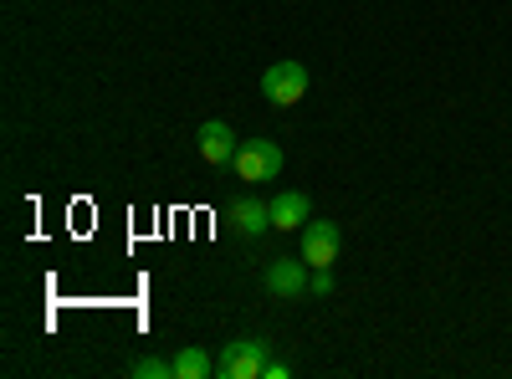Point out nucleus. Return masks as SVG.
<instances>
[{"mask_svg": "<svg viewBox=\"0 0 512 379\" xmlns=\"http://www.w3.org/2000/svg\"><path fill=\"white\" fill-rule=\"evenodd\" d=\"M262 98L272 108H292V103H303L308 98V67L303 62H272L262 72Z\"/></svg>", "mask_w": 512, "mask_h": 379, "instance_id": "f257e3e1", "label": "nucleus"}, {"mask_svg": "<svg viewBox=\"0 0 512 379\" xmlns=\"http://www.w3.org/2000/svg\"><path fill=\"white\" fill-rule=\"evenodd\" d=\"M231 170H236L246 185H267V180L282 175V149H277L272 139H246V144L236 149V164H231Z\"/></svg>", "mask_w": 512, "mask_h": 379, "instance_id": "f03ea898", "label": "nucleus"}, {"mask_svg": "<svg viewBox=\"0 0 512 379\" xmlns=\"http://www.w3.org/2000/svg\"><path fill=\"white\" fill-rule=\"evenodd\" d=\"M272 344L267 339H236V344H226V354L216 359V374L221 379H262V369H267V354Z\"/></svg>", "mask_w": 512, "mask_h": 379, "instance_id": "7ed1b4c3", "label": "nucleus"}, {"mask_svg": "<svg viewBox=\"0 0 512 379\" xmlns=\"http://www.w3.org/2000/svg\"><path fill=\"white\" fill-rule=\"evenodd\" d=\"M195 149H200V159L210 164V170H231L236 164V129L231 123H221V118H210V123H200V134H195Z\"/></svg>", "mask_w": 512, "mask_h": 379, "instance_id": "20e7f679", "label": "nucleus"}, {"mask_svg": "<svg viewBox=\"0 0 512 379\" xmlns=\"http://www.w3.org/2000/svg\"><path fill=\"white\" fill-rule=\"evenodd\" d=\"M338 241L344 236H338L333 221H308L303 226V262L308 267H333L338 262Z\"/></svg>", "mask_w": 512, "mask_h": 379, "instance_id": "39448f33", "label": "nucleus"}, {"mask_svg": "<svg viewBox=\"0 0 512 379\" xmlns=\"http://www.w3.org/2000/svg\"><path fill=\"white\" fill-rule=\"evenodd\" d=\"M313 221V200L303 190H282L272 200V231H303Z\"/></svg>", "mask_w": 512, "mask_h": 379, "instance_id": "423d86ee", "label": "nucleus"}, {"mask_svg": "<svg viewBox=\"0 0 512 379\" xmlns=\"http://www.w3.org/2000/svg\"><path fill=\"white\" fill-rule=\"evenodd\" d=\"M308 262H272L267 267V292H272V298H303V292H308Z\"/></svg>", "mask_w": 512, "mask_h": 379, "instance_id": "0eeeda50", "label": "nucleus"}, {"mask_svg": "<svg viewBox=\"0 0 512 379\" xmlns=\"http://www.w3.org/2000/svg\"><path fill=\"white\" fill-rule=\"evenodd\" d=\"M231 221H236V231H241L246 241H256V236L272 231V205H262V200H236V205H231Z\"/></svg>", "mask_w": 512, "mask_h": 379, "instance_id": "6e6552de", "label": "nucleus"}, {"mask_svg": "<svg viewBox=\"0 0 512 379\" xmlns=\"http://www.w3.org/2000/svg\"><path fill=\"white\" fill-rule=\"evenodd\" d=\"M210 369H216V364H210V359H205V349H195V344L175 354V379H205Z\"/></svg>", "mask_w": 512, "mask_h": 379, "instance_id": "1a4fd4ad", "label": "nucleus"}, {"mask_svg": "<svg viewBox=\"0 0 512 379\" xmlns=\"http://www.w3.org/2000/svg\"><path fill=\"white\" fill-rule=\"evenodd\" d=\"M134 379H175V359H159V354H149V359H134V369H128Z\"/></svg>", "mask_w": 512, "mask_h": 379, "instance_id": "9d476101", "label": "nucleus"}, {"mask_svg": "<svg viewBox=\"0 0 512 379\" xmlns=\"http://www.w3.org/2000/svg\"><path fill=\"white\" fill-rule=\"evenodd\" d=\"M308 292L328 298V292H333V272H328V267H313V282H308Z\"/></svg>", "mask_w": 512, "mask_h": 379, "instance_id": "9b49d317", "label": "nucleus"}, {"mask_svg": "<svg viewBox=\"0 0 512 379\" xmlns=\"http://www.w3.org/2000/svg\"><path fill=\"white\" fill-rule=\"evenodd\" d=\"M287 374H292V369H287L282 359H267V369H262V379H287Z\"/></svg>", "mask_w": 512, "mask_h": 379, "instance_id": "f8f14e48", "label": "nucleus"}]
</instances>
